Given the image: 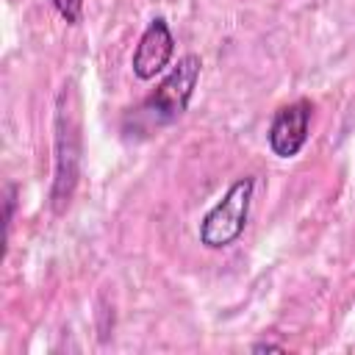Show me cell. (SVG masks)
<instances>
[{
    "label": "cell",
    "mask_w": 355,
    "mask_h": 355,
    "mask_svg": "<svg viewBox=\"0 0 355 355\" xmlns=\"http://www.w3.org/2000/svg\"><path fill=\"white\" fill-rule=\"evenodd\" d=\"M78 103L72 86H64L58 94L55 108V180H53V208L55 214L64 211V205L72 200L75 183H78V166H80V119H78Z\"/></svg>",
    "instance_id": "obj_1"
},
{
    "label": "cell",
    "mask_w": 355,
    "mask_h": 355,
    "mask_svg": "<svg viewBox=\"0 0 355 355\" xmlns=\"http://www.w3.org/2000/svg\"><path fill=\"white\" fill-rule=\"evenodd\" d=\"M252 189H255V180L250 175L239 178L225 191V197L202 216V222H200V241L208 250H222V247L233 244L241 236V230L247 225V216H250Z\"/></svg>",
    "instance_id": "obj_2"
},
{
    "label": "cell",
    "mask_w": 355,
    "mask_h": 355,
    "mask_svg": "<svg viewBox=\"0 0 355 355\" xmlns=\"http://www.w3.org/2000/svg\"><path fill=\"white\" fill-rule=\"evenodd\" d=\"M200 58L197 55H183L180 61H178V67L158 83V89L141 103V116L150 122V125H169V122H175L183 111H186V105H189V100H191V94H194V86H197V78H200Z\"/></svg>",
    "instance_id": "obj_3"
},
{
    "label": "cell",
    "mask_w": 355,
    "mask_h": 355,
    "mask_svg": "<svg viewBox=\"0 0 355 355\" xmlns=\"http://www.w3.org/2000/svg\"><path fill=\"white\" fill-rule=\"evenodd\" d=\"M308 128H311V103L297 100L275 111L272 125H269V147L280 158H294L305 141H308Z\"/></svg>",
    "instance_id": "obj_4"
},
{
    "label": "cell",
    "mask_w": 355,
    "mask_h": 355,
    "mask_svg": "<svg viewBox=\"0 0 355 355\" xmlns=\"http://www.w3.org/2000/svg\"><path fill=\"white\" fill-rule=\"evenodd\" d=\"M172 53H175V36H172L166 19L155 17L144 28V33H141V39L136 44V53H133V72H136V78H141V80L155 78L169 64Z\"/></svg>",
    "instance_id": "obj_5"
},
{
    "label": "cell",
    "mask_w": 355,
    "mask_h": 355,
    "mask_svg": "<svg viewBox=\"0 0 355 355\" xmlns=\"http://www.w3.org/2000/svg\"><path fill=\"white\" fill-rule=\"evenodd\" d=\"M50 3H53V8L61 14L64 22H69V25H78V22H80V17H83V3H86V0H50Z\"/></svg>",
    "instance_id": "obj_6"
},
{
    "label": "cell",
    "mask_w": 355,
    "mask_h": 355,
    "mask_svg": "<svg viewBox=\"0 0 355 355\" xmlns=\"http://www.w3.org/2000/svg\"><path fill=\"white\" fill-rule=\"evenodd\" d=\"M14 208H17V186L8 183L6 186V236H8L11 222H14Z\"/></svg>",
    "instance_id": "obj_7"
},
{
    "label": "cell",
    "mask_w": 355,
    "mask_h": 355,
    "mask_svg": "<svg viewBox=\"0 0 355 355\" xmlns=\"http://www.w3.org/2000/svg\"><path fill=\"white\" fill-rule=\"evenodd\" d=\"M269 349H283V344H275V341H258V344H252V352H269Z\"/></svg>",
    "instance_id": "obj_8"
}]
</instances>
